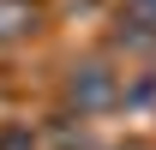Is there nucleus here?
<instances>
[{
  "mask_svg": "<svg viewBox=\"0 0 156 150\" xmlns=\"http://www.w3.org/2000/svg\"><path fill=\"white\" fill-rule=\"evenodd\" d=\"M132 6H138V18H150V24H156V0H132Z\"/></svg>",
  "mask_w": 156,
  "mask_h": 150,
  "instance_id": "nucleus-3",
  "label": "nucleus"
},
{
  "mask_svg": "<svg viewBox=\"0 0 156 150\" xmlns=\"http://www.w3.org/2000/svg\"><path fill=\"white\" fill-rule=\"evenodd\" d=\"M24 24H30V6H24V0H0V42L18 36Z\"/></svg>",
  "mask_w": 156,
  "mask_h": 150,
  "instance_id": "nucleus-2",
  "label": "nucleus"
},
{
  "mask_svg": "<svg viewBox=\"0 0 156 150\" xmlns=\"http://www.w3.org/2000/svg\"><path fill=\"white\" fill-rule=\"evenodd\" d=\"M72 102H78V108H108V102H114V78L102 72V66H78Z\"/></svg>",
  "mask_w": 156,
  "mask_h": 150,
  "instance_id": "nucleus-1",
  "label": "nucleus"
}]
</instances>
